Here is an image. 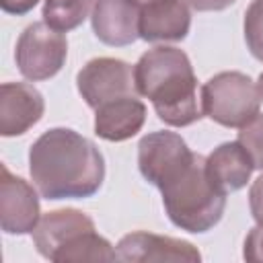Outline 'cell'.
<instances>
[{"mask_svg":"<svg viewBox=\"0 0 263 263\" xmlns=\"http://www.w3.org/2000/svg\"><path fill=\"white\" fill-rule=\"evenodd\" d=\"M29 173L45 199H86L105 181V158L95 142L78 132L51 127L33 142Z\"/></svg>","mask_w":263,"mask_h":263,"instance_id":"6da1fadb","label":"cell"},{"mask_svg":"<svg viewBox=\"0 0 263 263\" xmlns=\"http://www.w3.org/2000/svg\"><path fill=\"white\" fill-rule=\"evenodd\" d=\"M138 95L152 101L160 121L187 127L203 117L197 99V78L183 49L156 45L140 55L134 66Z\"/></svg>","mask_w":263,"mask_h":263,"instance_id":"7a4b0ae2","label":"cell"},{"mask_svg":"<svg viewBox=\"0 0 263 263\" xmlns=\"http://www.w3.org/2000/svg\"><path fill=\"white\" fill-rule=\"evenodd\" d=\"M158 189L168 220L191 234L212 230L226 210V193L210 181L205 156L201 154H193V158Z\"/></svg>","mask_w":263,"mask_h":263,"instance_id":"3957f363","label":"cell"},{"mask_svg":"<svg viewBox=\"0 0 263 263\" xmlns=\"http://www.w3.org/2000/svg\"><path fill=\"white\" fill-rule=\"evenodd\" d=\"M257 84L242 72H218L201 86V111L224 127H242L259 115Z\"/></svg>","mask_w":263,"mask_h":263,"instance_id":"277c9868","label":"cell"},{"mask_svg":"<svg viewBox=\"0 0 263 263\" xmlns=\"http://www.w3.org/2000/svg\"><path fill=\"white\" fill-rule=\"evenodd\" d=\"M68 55V41L64 33L51 29L45 21L29 25L14 49V60L18 66V72L33 82L53 78Z\"/></svg>","mask_w":263,"mask_h":263,"instance_id":"5b68a950","label":"cell"},{"mask_svg":"<svg viewBox=\"0 0 263 263\" xmlns=\"http://www.w3.org/2000/svg\"><path fill=\"white\" fill-rule=\"evenodd\" d=\"M76 86L90 109H99L121 97L138 95L134 68L117 58H95L86 62L76 74Z\"/></svg>","mask_w":263,"mask_h":263,"instance_id":"8992f818","label":"cell"},{"mask_svg":"<svg viewBox=\"0 0 263 263\" xmlns=\"http://www.w3.org/2000/svg\"><path fill=\"white\" fill-rule=\"evenodd\" d=\"M195 152L189 150L187 142L175 132H152L146 134L138 144V166L142 177L154 187L164 185L175 177Z\"/></svg>","mask_w":263,"mask_h":263,"instance_id":"52a82bcc","label":"cell"},{"mask_svg":"<svg viewBox=\"0 0 263 263\" xmlns=\"http://www.w3.org/2000/svg\"><path fill=\"white\" fill-rule=\"evenodd\" d=\"M0 226L6 234H31L41 218L39 191L23 177L0 166Z\"/></svg>","mask_w":263,"mask_h":263,"instance_id":"ba28073f","label":"cell"},{"mask_svg":"<svg viewBox=\"0 0 263 263\" xmlns=\"http://www.w3.org/2000/svg\"><path fill=\"white\" fill-rule=\"evenodd\" d=\"M117 261L127 263H150V261H183V263H197L201 253L189 240L152 234V232H129L121 236L115 247Z\"/></svg>","mask_w":263,"mask_h":263,"instance_id":"9c48e42d","label":"cell"},{"mask_svg":"<svg viewBox=\"0 0 263 263\" xmlns=\"http://www.w3.org/2000/svg\"><path fill=\"white\" fill-rule=\"evenodd\" d=\"M189 8L187 0H140V39L183 41L191 27Z\"/></svg>","mask_w":263,"mask_h":263,"instance_id":"30bf717a","label":"cell"},{"mask_svg":"<svg viewBox=\"0 0 263 263\" xmlns=\"http://www.w3.org/2000/svg\"><path fill=\"white\" fill-rule=\"evenodd\" d=\"M43 95L29 82H4L0 86V134L23 136L43 117Z\"/></svg>","mask_w":263,"mask_h":263,"instance_id":"8fae6325","label":"cell"},{"mask_svg":"<svg viewBox=\"0 0 263 263\" xmlns=\"http://www.w3.org/2000/svg\"><path fill=\"white\" fill-rule=\"evenodd\" d=\"M90 23L101 43L129 45L140 37V0H95Z\"/></svg>","mask_w":263,"mask_h":263,"instance_id":"7c38bea8","label":"cell"},{"mask_svg":"<svg viewBox=\"0 0 263 263\" xmlns=\"http://www.w3.org/2000/svg\"><path fill=\"white\" fill-rule=\"evenodd\" d=\"M88 230H95V222L90 216L74 208H64L43 214L31 234L37 253L53 261L58 251H62L66 245Z\"/></svg>","mask_w":263,"mask_h":263,"instance_id":"4fadbf2b","label":"cell"},{"mask_svg":"<svg viewBox=\"0 0 263 263\" xmlns=\"http://www.w3.org/2000/svg\"><path fill=\"white\" fill-rule=\"evenodd\" d=\"M146 121V105L134 97H121L95 109V134L107 142L134 138Z\"/></svg>","mask_w":263,"mask_h":263,"instance_id":"5bb4252c","label":"cell"},{"mask_svg":"<svg viewBox=\"0 0 263 263\" xmlns=\"http://www.w3.org/2000/svg\"><path fill=\"white\" fill-rule=\"evenodd\" d=\"M205 171L210 181L222 193L228 195L247 185V181L255 171V164L249 152L236 140V142H224L218 148H214L205 156Z\"/></svg>","mask_w":263,"mask_h":263,"instance_id":"9a60e30c","label":"cell"},{"mask_svg":"<svg viewBox=\"0 0 263 263\" xmlns=\"http://www.w3.org/2000/svg\"><path fill=\"white\" fill-rule=\"evenodd\" d=\"M117 253L111 247V242L101 236L97 230H88L74 238L70 245H66L62 251L55 253L53 261L58 263H80V261H115Z\"/></svg>","mask_w":263,"mask_h":263,"instance_id":"2e32d148","label":"cell"},{"mask_svg":"<svg viewBox=\"0 0 263 263\" xmlns=\"http://www.w3.org/2000/svg\"><path fill=\"white\" fill-rule=\"evenodd\" d=\"M95 0H45L43 2V21L60 31L68 33L80 27L88 12H92Z\"/></svg>","mask_w":263,"mask_h":263,"instance_id":"e0dca14e","label":"cell"},{"mask_svg":"<svg viewBox=\"0 0 263 263\" xmlns=\"http://www.w3.org/2000/svg\"><path fill=\"white\" fill-rule=\"evenodd\" d=\"M245 41L255 60L263 62V0H253L245 12Z\"/></svg>","mask_w":263,"mask_h":263,"instance_id":"ac0fdd59","label":"cell"},{"mask_svg":"<svg viewBox=\"0 0 263 263\" xmlns=\"http://www.w3.org/2000/svg\"><path fill=\"white\" fill-rule=\"evenodd\" d=\"M238 144L249 152L255 168L263 171V115H255L238 132Z\"/></svg>","mask_w":263,"mask_h":263,"instance_id":"d6986e66","label":"cell"},{"mask_svg":"<svg viewBox=\"0 0 263 263\" xmlns=\"http://www.w3.org/2000/svg\"><path fill=\"white\" fill-rule=\"evenodd\" d=\"M242 257L251 263H263V226H255L249 230L245 238Z\"/></svg>","mask_w":263,"mask_h":263,"instance_id":"ffe728a7","label":"cell"},{"mask_svg":"<svg viewBox=\"0 0 263 263\" xmlns=\"http://www.w3.org/2000/svg\"><path fill=\"white\" fill-rule=\"evenodd\" d=\"M249 208L257 226H263V173L253 181L249 189Z\"/></svg>","mask_w":263,"mask_h":263,"instance_id":"44dd1931","label":"cell"},{"mask_svg":"<svg viewBox=\"0 0 263 263\" xmlns=\"http://www.w3.org/2000/svg\"><path fill=\"white\" fill-rule=\"evenodd\" d=\"M39 0H2V10L6 14H27L37 6Z\"/></svg>","mask_w":263,"mask_h":263,"instance_id":"7402d4cb","label":"cell"},{"mask_svg":"<svg viewBox=\"0 0 263 263\" xmlns=\"http://www.w3.org/2000/svg\"><path fill=\"white\" fill-rule=\"evenodd\" d=\"M236 0H187V4L197 10V12H216V10H224L230 4H234Z\"/></svg>","mask_w":263,"mask_h":263,"instance_id":"603a6c76","label":"cell"},{"mask_svg":"<svg viewBox=\"0 0 263 263\" xmlns=\"http://www.w3.org/2000/svg\"><path fill=\"white\" fill-rule=\"evenodd\" d=\"M257 90H259V97H261V101H263V72L259 74V78H257Z\"/></svg>","mask_w":263,"mask_h":263,"instance_id":"cb8c5ba5","label":"cell"}]
</instances>
